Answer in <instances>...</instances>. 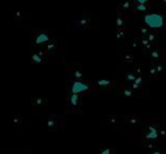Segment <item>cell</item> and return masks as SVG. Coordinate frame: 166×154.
I'll list each match as a JSON object with an SVG mask.
<instances>
[{"label": "cell", "instance_id": "7a4b0ae2", "mask_svg": "<svg viewBox=\"0 0 166 154\" xmlns=\"http://www.w3.org/2000/svg\"><path fill=\"white\" fill-rule=\"evenodd\" d=\"M134 11V5L131 2H128V0H123V2H121L119 5H118V12L122 13V14H125L126 17H130L127 16L128 13H131Z\"/></svg>", "mask_w": 166, "mask_h": 154}, {"label": "cell", "instance_id": "ffe728a7", "mask_svg": "<svg viewBox=\"0 0 166 154\" xmlns=\"http://www.w3.org/2000/svg\"><path fill=\"white\" fill-rule=\"evenodd\" d=\"M152 154H162V150L161 149H154V152Z\"/></svg>", "mask_w": 166, "mask_h": 154}, {"label": "cell", "instance_id": "3957f363", "mask_svg": "<svg viewBox=\"0 0 166 154\" xmlns=\"http://www.w3.org/2000/svg\"><path fill=\"white\" fill-rule=\"evenodd\" d=\"M123 122L128 126V127H136L142 123V118L139 115H135V114H131V115H126Z\"/></svg>", "mask_w": 166, "mask_h": 154}, {"label": "cell", "instance_id": "8992f818", "mask_svg": "<svg viewBox=\"0 0 166 154\" xmlns=\"http://www.w3.org/2000/svg\"><path fill=\"white\" fill-rule=\"evenodd\" d=\"M149 56H151V58L153 60V61H160V60H161V51L157 47L152 48L151 52H149Z\"/></svg>", "mask_w": 166, "mask_h": 154}, {"label": "cell", "instance_id": "5b68a950", "mask_svg": "<svg viewBox=\"0 0 166 154\" xmlns=\"http://www.w3.org/2000/svg\"><path fill=\"white\" fill-rule=\"evenodd\" d=\"M125 14H122V13H119L118 16H117V18H116V26H117V29H123L125 26H126V20H125Z\"/></svg>", "mask_w": 166, "mask_h": 154}, {"label": "cell", "instance_id": "9c48e42d", "mask_svg": "<svg viewBox=\"0 0 166 154\" xmlns=\"http://www.w3.org/2000/svg\"><path fill=\"white\" fill-rule=\"evenodd\" d=\"M136 74L134 73V71H128V73H126L125 74V80H127V82H135V79H136Z\"/></svg>", "mask_w": 166, "mask_h": 154}, {"label": "cell", "instance_id": "30bf717a", "mask_svg": "<svg viewBox=\"0 0 166 154\" xmlns=\"http://www.w3.org/2000/svg\"><path fill=\"white\" fill-rule=\"evenodd\" d=\"M138 31H139V34H140V36L142 38H145L147 35H148V29L145 27V26H143V25H139V27H138Z\"/></svg>", "mask_w": 166, "mask_h": 154}, {"label": "cell", "instance_id": "6da1fadb", "mask_svg": "<svg viewBox=\"0 0 166 154\" xmlns=\"http://www.w3.org/2000/svg\"><path fill=\"white\" fill-rule=\"evenodd\" d=\"M144 22L149 27H154V29H160L163 26V18L160 14H148L144 17Z\"/></svg>", "mask_w": 166, "mask_h": 154}, {"label": "cell", "instance_id": "2e32d148", "mask_svg": "<svg viewBox=\"0 0 166 154\" xmlns=\"http://www.w3.org/2000/svg\"><path fill=\"white\" fill-rule=\"evenodd\" d=\"M123 61L127 64H133L134 62V56L133 55H125L123 56Z\"/></svg>", "mask_w": 166, "mask_h": 154}, {"label": "cell", "instance_id": "ba28073f", "mask_svg": "<svg viewBox=\"0 0 166 154\" xmlns=\"http://www.w3.org/2000/svg\"><path fill=\"white\" fill-rule=\"evenodd\" d=\"M88 17H90V14H83L82 20H81V21H78V26L84 27V29H87V27H91V22H88V21H87V18H88Z\"/></svg>", "mask_w": 166, "mask_h": 154}, {"label": "cell", "instance_id": "4fadbf2b", "mask_svg": "<svg viewBox=\"0 0 166 154\" xmlns=\"http://www.w3.org/2000/svg\"><path fill=\"white\" fill-rule=\"evenodd\" d=\"M96 84L100 85V87H109L110 84H114V82H112V80H98Z\"/></svg>", "mask_w": 166, "mask_h": 154}, {"label": "cell", "instance_id": "7c38bea8", "mask_svg": "<svg viewBox=\"0 0 166 154\" xmlns=\"http://www.w3.org/2000/svg\"><path fill=\"white\" fill-rule=\"evenodd\" d=\"M107 123H114V124H118L119 123V119H118V117L117 115H110V117H108L107 118V121H105Z\"/></svg>", "mask_w": 166, "mask_h": 154}, {"label": "cell", "instance_id": "277c9868", "mask_svg": "<svg viewBox=\"0 0 166 154\" xmlns=\"http://www.w3.org/2000/svg\"><path fill=\"white\" fill-rule=\"evenodd\" d=\"M73 92L74 93H79V92H83V91H88L90 89V87L87 84H84V83H82V82H75L74 84H73Z\"/></svg>", "mask_w": 166, "mask_h": 154}, {"label": "cell", "instance_id": "e0dca14e", "mask_svg": "<svg viewBox=\"0 0 166 154\" xmlns=\"http://www.w3.org/2000/svg\"><path fill=\"white\" fill-rule=\"evenodd\" d=\"M78 101H79V97H78V96L75 95V93H74V95H73V96L70 97V104H72L73 106H77Z\"/></svg>", "mask_w": 166, "mask_h": 154}, {"label": "cell", "instance_id": "9a60e30c", "mask_svg": "<svg viewBox=\"0 0 166 154\" xmlns=\"http://www.w3.org/2000/svg\"><path fill=\"white\" fill-rule=\"evenodd\" d=\"M157 36H158V35H157V34H154V32H148V35L145 38L149 40V41L154 43V40H157Z\"/></svg>", "mask_w": 166, "mask_h": 154}, {"label": "cell", "instance_id": "44dd1931", "mask_svg": "<svg viewBox=\"0 0 166 154\" xmlns=\"http://www.w3.org/2000/svg\"><path fill=\"white\" fill-rule=\"evenodd\" d=\"M136 2H138V3H142V4H144V3L147 2V0H136Z\"/></svg>", "mask_w": 166, "mask_h": 154}, {"label": "cell", "instance_id": "5bb4252c", "mask_svg": "<svg viewBox=\"0 0 166 154\" xmlns=\"http://www.w3.org/2000/svg\"><path fill=\"white\" fill-rule=\"evenodd\" d=\"M48 39H49V36L47 35V34H40V35L37 38V43H38V44H40V43L47 41Z\"/></svg>", "mask_w": 166, "mask_h": 154}, {"label": "cell", "instance_id": "8fae6325", "mask_svg": "<svg viewBox=\"0 0 166 154\" xmlns=\"http://www.w3.org/2000/svg\"><path fill=\"white\" fill-rule=\"evenodd\" d=\"M148 9V7L145 4H142V3H138L135 7H134V11L135 12H145Z\"/></svg>", "mask_w": 166, "mask_h": 154}, {"label": "cell", "instance_id": "d6986e66", "mask_svg": "<svg viewBox=\"0 0 166 154\" xmlns=\"http://www.w3.org/2000/svg\"><path fill=\"white\" fill-rule=\"evenodd\" d=\"M122 93H123L125 96H128V97H130V96H133V89H131V88H130V89H125Z\"/></svg>", "mask_w": 166, "mask_h": 154}, {"label": "cell", "instance_id": "52a82bcc", "mask_svg": "<svg viewBox=\"0 0 166 154\" xmlns=\"http://www.w3.org/2000/svg\"><path fill=\"white\" fill-rule=\"evenodd\" d=\"M153 43L152 41H149L147 38H140V47H143V49H145V51H151L153 47Z\"/></svg>", "mask_w": 166, "mask_h": 154}, {"label": "cell", "instance_id": "ac0fdd59", "mask_svg": "<svg viewBox=\"0 0 166 154\" xmlns=\"http://www.w3.org/2000/svg\"><path fill=\"white\" fill-rule=\"evenodd\" d=\"M134 73H135L136 75H140V74L143 73L142 66H139V65H138V66H135V67H134Z\"/></svg>", "mask_w": 166, "mask_h": 154}]
</instances>
